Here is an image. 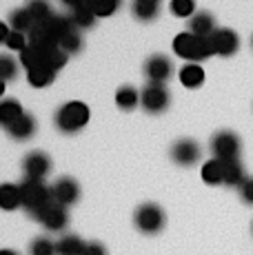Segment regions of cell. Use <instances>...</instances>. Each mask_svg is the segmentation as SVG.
Masks as SVG:
<instances>
[{
    "instance_id": "1",
    "label": "cell",
    "mask_w": 253,
    "mask_h": 255,
    "mask_svg": "<svg viewBox=\"0 0 253 255\" xmlns=\"http://www.w3.org/2000/svg\"><path fill=\"white\" fill-rule=\"evenodd\" d=\"M89 118H91V111L85 102L69 100L62 107H58L56 116H53V125H56V129L60 131V133L74 135L89 125Z\"/></svg>"
},
{
    "instance_id": "2",
    "label": "cell",
    "mask_w": 253,
    "mask_h": 255,
    "mask_svg": "<svg viewBox=\"0 0 253 255\" xmlns=\"http://www.w3.org/2000/svg\"><path fill=\"white\" fill-rule=\"evenodd\" d=\"M173 53L187 62H196V65H200L207 58L216 56L213 47H211V40L202 38V36H196V33H191V31H182L173 38Z\"/></svg>"
},
{
    "instance_id": "3",
    "label": "cell",
    "mask_w": 253,
    "mask_h": 255,
    "mask_svg": "<svg viewBox=\"0 0 253 255\" xmlns=\"http://www.w3.org/2000/svg\"><path fill=\"white\" fill-rule=\"evenodd\" d=\"M20 198L22 207L31 215L40 213L47 204H51V186H47L42 180H22L20 182Z\"/></svg>"
},
{
    "instance_id": "4",
    "label": "cell",
    "mask_w": 253,
    "mask_h": 255,
    "mask_svg": "<svg viewBox=\"0 0 253 255\" xmlns=\"http://www.w3.org/2000/svg\"><path fill=\"white\" fill-rule=\"evenodd\" d=\"M133 222L138 227V231L153 235L160 233L164 229V222H167V215H164L162 207H158L155 202H147V204H140L133 213Z\"/></svg>"
},
{
    "instance_id": "5",
    "label": "cell",
    "mask_w": 253,
    "mask_h": 255,
    "mask_svg": "<svg viewBox=\"0 0 253 255\" xmlns=\"http://www.w3.org/2000/svg\"><path fill=\"white\" fill-rule=\"evenodd\" d=\"M240 149H242V142L238 138V133H233V131H218L211 138L213 158L222 160V162H233V160H238L240 158Z\"/></svg>"
},
{
    "instance_id": "6",
    "label": "cell",
    "mask_w": 253,
    "mask_h": 255,
    "mask_svg": "<svg viewBox=\"0 0 253 255\" xmlns=\"http://www.w3.org/2000/svg\"><path fill=\"white\" fill-rule=\"evenodd\" d=\"M169 102H171V96H169V89L164 85L149 82L140 91V107L147 114H162V111H167Z\"/></svg>"
},
{
    "instance_id": "7",
    "label": "cell",
    "mask_w": 253,
    "mask_h": 255,
    "mask_svg": "<svg viewBox=\"0 0 253 255\" xmlns=\"http://www.w3.org/2000/svg\"><path fill=\"white\" fill-rule=\"evenodd\" d=\"M51 171V158L45 153V151H31L22 158V173H25V180H42L49 175Z\"/></svg>"
},
{
    "instance_id": "8",
    "label": "cell",
    "mask_w": 253,
    "mask_h": 255,
    "mask_svg": "<svg viewBox=\"0 0 253 255\" xmlns=\"http://www.w3.org/2000/svg\"><path fill=\"white\" fill-rule=\"evenodd\" d=\"M209 40H211V47H213V53H216V56L229 58L240 49V38H238V33L229 27H218L216 31L211 33Z\"/></svg>"
},
{
    "instance_id": "9",
    "label": "cell",
    "mask_w": 253,
    "mask_h": 255,
    "mask_svg": "<svg viewBox=\"0 0 253 255\" xmlns=\"http://www.w3.org/2000/svg\"><path fill=\"white\" fill-rule=\"evenodd\" d=\"M33 218H36L47 231H65L67 224H69V213H67V209L56 202L47 204V207L42 209L40 213L33 215Z\"/></svg>"
},
{
    "instance_id": "10",
    "label": "cell",
    "mask_w": 253,
    "mask_h": 255,
    "mask_svg": "<svg viewBox=\"0 0 253 255\" xmlns=\"http://www.w3.org/2000/svg\"><path fill=\"white\" fill-rule=\"evenodd\" d=\"M51 200L60 207H71L80 200V184L74 178H60L51 184Z\"/></svg>"
},
{
    "instance_id": "11",
    "label": "cell",
    "mask_w": 253,
    "mask_h": 255,
    "mask_svg": "<svg viewBox=\"0 0 253 255\" xmlns=\"http://www.w3.org/2000/svg\"><path fill=\"white\" fill-rule=\"evenodd\" d=\"M200 155H202L200 144L191 138H182V140L173 142V146H171V160L180 166H193L200 160Z\"/></svg>"
},
{
    "instance_id": "12",
    "label": "cell",
    "mask_w": 253,
    "mask_h": 255,
    "mask_svg": "<svg viewBox=\"0 0 253 255\" xmlns=\"http://www.w3.org/2000/svg\"><path fill=\"white\" fill-rule=\"evenodd\" d=\"M144 76H147L149 82L164 85L173 76V62L167 56H162V53H155V56H151L144 62Z\"/></svg>"
},
{
    "instance_id": "13",
    "label": "cell",
    "mask_w": 253,
    "mask_h": 255,
    "mask_svg": "<svg viewBox=\"0 0 253 255\" xmlns=\"http://www.w3.org/2000/svg\"><path fill=\"white\" fill-rule=\"evenodd\" d=\"M67 13H69V18L74 20L76 29H89L98 20V18L94 16V11H91L89 2H67Z\"/></svg>"
},
{
    "instance_id": "14",
    "label": "cell",
    "mask_w": 253,
    "mask_h": 255,
    "mask_svg": "<svg viewBox=\"0 0 253 255\" xmlns=\"http://www.w3.org/2000/svg\"><path fill=\"white\" fill-rule=\"evenodd\" d=\"M9 133V138H13V140H18V142H25L29 138H33L36 135V118L33 116H20L13 125H9L7 129H4Z\"/></svg>"
},
{
    "instance_id": "15",
    "label": "cell",
    "mask_w": 253,
    "mask_h": 255,
    "mask_svg": "<svg viewBox=\"0 0 253 255\" xmlns=\"http://www.w3.org/2000/svg\"><path fill=\"white\" fill-rule=\"evenodd\" d=\"M178 80L182 87L187 89H198V87L204 85V69L202 65H196V62H187V65L180 67L178 71Z\"/></svg>"
},
{
    "instance_id": "16",
    "label": "cell",
    "mask_w": 253,
    "mask_h": 255,
    "mask_svg": "<svg viewBox=\"0 0 253 255\" xmlns=\"http://www.w3.org/2000/svg\"><path fill=\"white\" fill-rule=\"evenodd\" d=\"M18 207H22L20 184L2 182L0 184V209L2 211H16Z\"/></svg>"
},
{
    "instance_id": "17",
    "label": "cell",
    "mask_w": 253,
    "mask_h": 255,
    "mask_svg": "<svg viewBox=\"0 0 253 255\" xmlns=\"http://www.w3.org/2000/svg\"><path fill=\"white\" fill-rule=\"evenodd\" d=\"M216 18L211 16L209 11H198L196 16L189 20V31L196 33V36L202 38H211V33L216 31Z\"/></svg>"
},
{
    "instance_id": "18",
    "label": "cell",
    "mask_w": 253,
    "mask_h": 255,
    "mask_svg": "<svg viewBox=\"0 0 253 255\" xmlns=\"http://www.w3.org/2000/svg\"><path fill=\"white\" fill-rule=\"evenodd\" d=\"M200 178L204 184H211V186H218V184H225V162L222 160H207L200 169Z\"/></svg>"
},
{
    "instance_id": "19",
    "label": "cell",
    "mask_w": 253,
    "mask_h": 255,
    "mask_svg": "<svg viewBox=\"0 0 253 255\" xmlns=\"http://www.w3.org/2000/svg\"><path fill=\"white\" fill-rule=\"evenodd\" d=\"M20 116H25V109H22V105L18 100H13V98L0 100V127H2V129L13 125Z\"/></svg>"
},
{
    "instance_id": "20",
    "label": "cell",
    "mask_w": 253,
    "mask_h": 255,
    "mask_svg": "<svg viewBox=\"0 0 253 255\" xmlns=\"http://www.w3.org/2000/svg\"><path fill=\"white\" fill-rule=\"evenodd\" d=\"M9 27H11L13 31H20V33H27L29 36L31 29L36 27V20H33V16L29 13L27 7H20L9 13Z\"/></svg>"
},
{
    "instance_id": "21",
    "label": "cell",
    "mask_w": 253,
    "mask_h": 255,
    "mask_svg": "<svg viewBox=\"0 0 253 255\" xmlns=\"http://www.w3.org/2000/svg\"><path fill=\"white\" fill-rule=\"evenodd\" d=\"M116 105L120 107L123 111H131L140 105V91L131 85H125L116 91Z\"/></svg>"
},
{
    "instance_id": "22",
    "label": "cell",
    "mask_w": 253,
    "mask_h": 255,
    "mask_svg": "<svg viewBox=\"0 0 253 255\" xmlns=\"http://www.w3.org/2000/svg\"><path fill=\"white\" fill-rule=\"evenodd\" d=\"M131 11H133V16L138 18V20L149 22V20H153V18L158 16L160 2L158 0H135V2L131 4Z\"/></svg>"
},
{
    "instance_id": "23",
    "label": "cell",
    "mask_w": 253,
    "mask_h": 255,
    "mask_svg": "<svg viewBox=\"0 0 253 255\" xmlns=\"http://www.w3.org/2000/svg\"><path fill=\"white\" fill-rule=\"evenodd\" d=\"M25 7L29 9V13L33 16L36 24H49L53 18H56V11H53L47 2H42V0H31V2H27Z\"/></svg>"
},
{
    "instance_id": "24",
    "label": "cell",
    "mask_w": 253,
    "mask_h": 255,
    "mask_svg": "<svg viewBox=\"0 0 253 255\" xmlns=\"http://www.w3.org/2000/svg\"><path fill=\"white\" fill-rule=\"evenodd\" d=\"M82 251H85V242L78 235H62L56 242L58 255H82Z\"/></svg>"
},
{
    "instance_id": "25",
    "label": "cell",
    "mask_w": 253,
    "mask_h": 255,
    "mask_svg": "<svg viewBox=\"0 0 253 255\" xmlns=\"http://www.w3.org/2000/svg\"><path fill=\"white\" fill-rule=\"evenodd\" d=\"M245 180H247L245 166L240 164V160L225 162V184H227V186H238V189H240Z\"/></svg>"
},
{
    "instance_id": "26",
    "label": "cell",
    "mask_w": 253,
    "mask_h": 255,
    "mask_svg": "<svg viewBox=\"0 0 253 255\" xmlns=\"http://www.w3.org/2000/svg\"><path fill=\"white\" fill-rule=\"evenodd\" d=\"M18 69H20V60H16L9 53H0V80L2 82L16 80Z\"/></svg>"
},
{
    "instance_id": "27",
    "label": "cell",
    "mask_w": 253,
    "mask_h": 255,
    "mask_svg": "<svg viewBox=\"0 0 253 255\" xmlns=\"http://www.w3.org/2000/svg\"><path fill=\"white\" fill-rule=\"evenodd\" d=\"M56 80V71H51V69H31V71H27V82L31 87H36V89H45V87H49L51 82Z\"/></svg>"
},
{
    "instance_id": "28",
    "label": "cell",
    "mask_w": 253,
    "mask_h": 255,
    "mask_svg": "<svg viewBox=\"0 0 253 255\" xmlns=\"http://www.w3.org/2000/svg\"><path fill=\"white\" fill-rule=\"evenodd\" d=\"M29 255H58L56 253V242H51L49 238L40 235L29 244Z\"/></svg>"
},
{
    "instance_id": "29",
    "label": "cell",
    "mask_w": 253,
    "mask_h": 255,
    "mask_svg": "<svg viewBox=\"0 0 253 255\" xmlns=\"http://www.w3.org/2000/svg\"><path fill=\"white\" fill-rule=\"evenodd\" d=\"M62 49V51L69 56V53H78L82 49V36H80V31H69V33H65V36L60 38V45H58Z\"/></svg>"
},
{
    "instance_id": "30",
    "label": "cell",
    "mask_w": 253,
    "mask_h": 255,
    "mask_svg": "<svg viewBox=\"0 0 253 255\" xmlns=\"http://www.w3.org/2000/svg\"><path fill=\"white\" fill-rule=\"evenodd\" d=\"M169 9H171L173 16L189 18V20H191V18L198 13L196 11V2H193V0H173V2L169 4Z\"/></svg>"
},
{
    "instance_id": "31",
    "label": "cell",
    "mask_w": 253,
    "mask_h": 255,
    "mask_svg": "<svg viewBox=\"0 0 253 255\" xmlns=\"http://www.w3.org/2000/svg\"><path fill=\"white\" fill-rule=\"evenodd\" d=\"M4 47H7L9 51L22 53V51H25V49L29 47V36H27V33H20V31H13V29H11V33H9V38H7V42H4Z\"/></svg>"
},
{
    "instance_id": "32",
    "label": "cell",
    "mask_w": 253,
    "mask_h": 255,
    "mask_svg": "<svg viewBox=\"0 0 253 255\" xmlns=\"http://www.w3.org/2000/svg\"><path fill=\"white\" fill-rule=\"evenodd\" d=\"M89 7H91V11H94L96 18H107V16L118 11L120 2H116V0H102V2H89Z\"/></svg>"
},
{
    "instance_id": "33",
    "label": "cell",
    "mask_w": 253,
    "mask_h": 255,
    "mask_svg": "<svg viewBox=\"0 0 253 255\" xmlns=\"http://www.w3.org/2000/svg\"><path fill=\"white\" fill-rule=\"evenodd\" d=\"M240 198L245 204H249V207H253V178H247L245 182H242L240 186Z\"/></svg>"
},
{
    "instance_id": "34",
    "label": "cell",
    "mask_w": 253,
    "mask_h": 255,
    "mask_svg": "<svg viewBox=\"0 0 253 255\" xmlns=\"http://www.w3.org/2000/svg\"><path fill=\"white\" fill-rule=\"evenodd\" d=\"M82 255H107V247L102 242H85Z\"/></svg>"
},
{
    "instance_id": "35",
    "label": "cell",
    "mask_w": 253,
    "mask_h": 255,
    "mask_svg": "<svg viewBox=\"0 0 253 255\" xmlns=\"http://www.w3.org/2000/svg\"><path fill=\"white\" fill-rule=\"evenodd\" d=\"M9 33H11V27H9V22L0 20V45H4V42H7Z\"/></svg>"
},
{
    "instance_id": "36",
    "label": "cell",
    "mask_w": 253,
    "mask_h": 255,
    "mask_svg": "<svg viewBox=\"0 0 253 255\" xmlns=\"http://www.w3.org/2000/svg\"><path fill=\"white\" fill-rule=\"evenodd\" d=\"M0 255H20V253L13 251V249H0Z\"/></svg>"
},
{
    "instance_id": "37",
    "label": "cell",
    "mask_w": 253,
    "mask_h": 255,
    "mask_svg": "<svg viewBox=\"0 0 253 255\" xmlns=\"http://www.w3.org/2000/svg\"><path fill=\"white\" fill-rule=\"evenodd\" d=\"M4 91H7V82H2V80H0V100H2Z\"/></svg>"
},
{
    "instance_id": "38",
    "label": "cell",
    "mask_w": 253,
    "mask_h": 255,
    "mask_svg": "<svg viewBox=\"0 0 253 255\" xmlns=\"http://www.w3.org/2000/svg\"><path fill=\"white\" fill-rule=\"evenodd\" d=\"M251 45H253V38H251Z\"/></svg>"
}]
</instances>
